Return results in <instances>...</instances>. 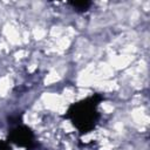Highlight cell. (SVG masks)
<instances>
[{
	"label": "cell",
	"instance_id": "6da1fadb",
	"mask_svg": "<svg viewBox=\"0 0 150 150\" xmlns=\"http://www.w3.org/2000/svg\"><path fill=\"white\" fill-rule=\"evenodd\" d=\"M102 100L103 96L101 94H93L71 103L64 114V118L69 120L81 135H86L93 131L98 124L101 114L97 108Z\"/></svg>",
	"mask_w": 150,
	"mask_h": 150
},
{
	"label": "cell",
	"instance_id": "7a4b0ae2",
	"mask_svg": "<svg viewBox=\"0 0 150 150\" xmlns=\"http://www.w3.org/2000/svg\"><path fill=\"white\" fill-rule=\"evenodd\" d=\"M8 142L20 148H25L26 150H34L39 145L32 129L21 122H18L16 125L9 129Z\"/></svg>",
	"mask_w": 150,
	"mask_h": 150
},
{
	"label": "cell",
	"instance_id": "3957f363",
	"mask_svg": "<svg viewBox=\"0 0 150 150\" xmlns=\"http://www.w3.org/2000/svg\"><path fill=\"white\" fill-rule=\"evenodd\" d=\"M68 4L74 8V11H76V12H79V13L87 12V11L91 7V5H93L91 1H87V0H81V1H69Z\"/></svg>",
	"mask_w": 150,
	"mask_h": 150
},
{
	"label": "cell",
	"instance_id": "277c9868",
	"mask_svg": "<svg viewBox=\"0 0 150 150\" xmlns=\"http://www.w3.org/2000/svg\"><path fill=\"white\" fill-rule=\"evenodd\" d=\"M0 150H12L11 146L8 145V142L0 141Z\"/></svg>",
	"mask_w": 150,
	"mask_h": 150
}]
</instances>
